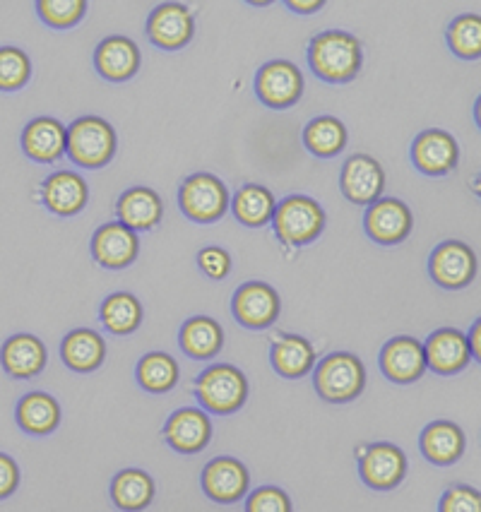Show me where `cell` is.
<instances>
[{
	"label": "cell",
	"mask_w": 481,
	"mask_h": 512,
	"mask_svg": "<svg viewBox=\"0 0 481 512\" xmlns=\"http://www.w3.org/2000/svg\"><path fill=\"white\" fill-rule=\"evenodd\" d=\"M138 44L128 37H109L94 51V68L109 82H126L140 70Z\"/></svg>",
	"instance_id": "cell-19"
},
{
	"label": "cell",
	"mask_w": 481,
	"mask_h": 512,
	"mask_svg": "<svg viewBox=\"0 0 481 512\" xmlns=\"http://www.w3.org/2000/svg\"><path fill=\"white\" fill-rule=\"evenodd\" d=\"M178 205L190 222L212 224L229 210V190L222 178L212 174H193L178 190Z\"/></svg>",
	"instance_id": "cell-6"
},
{
	"label": "cell",
	"mask_w": 481,
	"mask_h": 512,
	"mask_svg": "<svg viewBox=\"0 0 481 512\" xmlns=\"http://www.w3.org/2000/svg\"><path fill=\"white\" fill-rule=\"evenodd\" d=\"M39 17L53 29H70L87 13L85 0H41L37 3Z\"/></svg>",
	"instance_id": "cell-37"
},
{
	"label": "cell",
	"mask_w": 481,
	"mask_h": 512,
	"mask_svg": "<svg viewBox=\"0 0 481 512\" xmlns=\"http://www.w3.org/2000/svg\"><path fill=\"white\" fill-rule=\"evenodd\" d=\"M138 383L152 395L174 390L178 383V363L164 351H152L138 363Z\"/></svg>",
	"instance_id": "cell-34"
},
{
	"label": "cell",
	"mask_w": 481,
	"mask_h": 512,
	"mask_svg": "<svg viewBox=\"0 0 481 512\" xmlns=\"http://www.w3.org/2000/svg\"><path fill=\"white\" fill-rule=\"evenodd\" d=\"M364 226L366 234L380 246H397L412 234V212L397 198L376 200L368 205Z\"/></svg>",
	"instance_id": "cell-13"
},
{
	"label": "cell",
	"mask_w": 481,
	"mask_h": 512,
	"mask_svg": "<svg viewBox=\"0 0 481 512\" xmlns=\"http://www.w3.org/2000/svg\"><path fill=\"white\" fill-rule=\"evenodd\" d=\"M313 385H316L318 395L325 402H352L364 392L366 368L354 354L335 351V354L325 356L318 363L316 375H313Z\"/></svg>",
	"instance_id": "cell-4"
},
{
	"label": "cell",
	"mask_w": 481,
	"mask_h": 512,
	"mask_svg": "<svg viewBox=\"0 0 481 512\" xmlns=\"http://www.w3.org/2000/svg\"><path fill=\"white\" fill-rule=\"evenodd\" d=\"M17 484H20V469H17L13 457L0 452V498L13 496Z\"/></svg>",
	"instance_id": "cell-41"
},
{
	"label": "cell",
	"mask_w": 481,
	"mask_h": 512,
	"mask_svg": "<svg viewBox=\"0 0 481 512\" xmlns=\"http://www.w3.org/2000/svg\"><path fill=\"white\" fill-rule=\"evenodd\" d=\"M246 512H292V498L277 486H260L248 496Z\"/></svg>",
	"instance_id": "cell-38"
},
{
	"label": "cell",
	"mask_w": 481,
	"mask_h": 512,
	"mask_svg": "<svg viewBox=\"0 0 481 512\" xmlns=\"http://www.w3.org/2000/svg\"><path fill=\"white\" fill-rule=\"evenodd\" d=\"M275 207H277V200L275 195H272V190L265 186H258V183H248V186H243L239 193H236L234 202H231V210H234L236 219H239L241 224L253 226V229L270 224L272 214H275Z\"/></svg>",
	"instance_id": "cell-31"
},
{
	"label": "cell",
	"mask_w": 481,
	"mask_h": 512,
	"mask_svg": "<svg viewBox=\"0 0 481 512\" xmlns=\"http://www.w3.org/2000/svg\"><path fill=\"white\" fill-rule=\"evenodd\" d=\"M195 20L193 13L181 3L157 5L147 17V37L154 46L164 51H178L193 39Z\"/></svg>",
	"instance_id": "cell-10"
},
{
	"label": "cell",
	"mask_w": 481,
	"mask_h": 512,
	"mask_svg": "<svg viewBox=\"0 0 481 512\" xmlns=\"http://www.w3.org/2000/svg\"><path fill=\"white\" fill-rule=\"evenodd\" d=\"M361 61H364L361 41L354 34L340 32V29L318 34V37H313L311 46H308L311 70L320 80L332 82V85L352 82L359 75Z\"/></svg>",
	"instance_id": "cell-1"
},
{
	"label": "cell",
	"mask_w": 481,
	"mask_h": 512,
	"mask_svg": "<svg viewBox=\"0 0 481 512\" xmlns=\"http://www.w3.org/2000/svg\"><path fill=\"white\" fill-rule=\"evenodd\" d=\"M44 205L58 217H73V214L85 210L89 200L87 181L75 171H56L41 186Z\"/></svg>",
	"instance_id": "cell-20"
},
{
	"label": "cell",
	"mask_w": 481,
	"mask_h": 512,
	"mask_svg": "<svg viewBox=\"0 0 481 512\" xmlns=\"http://www.w3.org/2000/svg\"><path fill=\"white\" fill-rule=\"evenodd\" d=\"M361 481L373 491H393L407 474V457L393 443H376L361 450Z\"/></svg>",
	"instance_id": "cell-8"
},
{
	"label": "cell",
	"mask_w": 481,
	"mask_h": 512,
	"mask_svg": "<svg viewBox=\"0 0 481 512\" xmlns=\"http://www.w3.org/2000/svg\"><path fill=\"white\" fill-rule=\"evenodd\" d=\"M198 400L212 414H234L248 400V380L236 366L222 363L198 375Z\"/></svg>",
	"instance_id": "cell-5"
},
{
	"label": "cell",
	"mask_w": 481,
	"mask_h": 512,
	"mask_svg": "<svg viewBox=\"0 0 481 512\" xmlns=\"http://www.w3.org/2000/svg\"><path fill=\"white\" fill-rule=\"evenodd\" d=\"M65 152L82 169H102L116 154V130L99 116H82L65 130Z\"/></svg>",
	"instance_id": "cell-2"
},
{
	"label": "cell",
	"mask_w": 481,
	"mask_h": 512,
	"mask_svg": "<svg viewBox=\"0 0 481 512\" xmlns=\"http://www.w3.org/2000/svg\"><path fill=\"white\" fill-rule=\"evenodd\" d=\"M289 10H294V13L299 15H311V13H318L320 8H323V0H311V3H296V0H289Z\"/></svg>",
	"instance_id": "cell-42"
},
{
	"label": "cell",
	"mask_w": 481,
	"mask_h": 512,
	"mask_svg": "<svg viewBox=\"0 0 481 512\" xmlns=\"http://www.w3.org/2000/svg\"><path fill=\"white\" fill-rule=\"evenodd\" d=\"M231 308H234L236 320H239L243 327L265 330V327H270L279 318L282 301H279V294L270 287V284L248 282L236 289Z\"/></svg>",
	"instance_id": "cell-12"
},
{
	"label": "cell",
	"mask_w": 481,
	"mask_h": 512,
	"mask_svg": "<svg viewBox=\"0 0 481 512\" xmlns=\"http://www.w3.org/2000/svg\"><path fill=\"white\" fill-rule=\"evenodd\" d=\"M429 272L443 289H462L477 277V255L462 241H445L431 253Z\"/></svg>",
	"instance_id": "cell-9"
},
{
	"label": "cell",
	"mask_w": 481,
	"mask_h": 512,
	"mask_svg": "<svg viewBox=\"0 0 481 512\" xmlns=\"http://www.w3.org/2000/svg\"><path fill=\"white\" fill-rule=\"evenodd\" d=\"M457 159H460V147L453 135L445 130H424L412 142V162L426 176L450 174L455 171Z\"/></svg>",
	"instance_id": "cell-14"
},
{
	"label": "cell",
	"mask_w": 481,
	"mask_h": 512,
	"mask_svg": "<svg viewBox=\"0 0 481 512\" xmlns=\"http://www.w3.org/2000/svg\"><path fill=\"white\" fill-rule=\"evenodd\" d=\"M154 498V481L152 476L142 469H123L111 481V500L116 508L126 512L145 510Z\"/></svg>",
	"instance_id": "cell-30"
},
{
	"label": "cell",
	"mask_w": 481,
	"mask_h": 512,
	"mask_svg": "<svg viewBox=\"0 0 481 512\" xmlns=\"http://www.w3.org/2000/svg\"><path fill=\"white\" fill-rule=\"evenodd\" d=\"M438 512H481L479 491L472 486H453L443 493Z\"/></svg>",
	"instance_id": "cell-39"
},
{
	"label": "cell",
	"mask_w": 481,
	"mask_h": 512,
	"mask_svg": "<svg viewBox=\"0 0 481 512\" xmlns=\"http://www.w3.org/2000/svg\"><path fill=\"white\" fill-rule=\"evenodd\" d=\"M342 195L354 205H373L385 190V171L368 154H354L342 166Z\"/></svg>",
	"instance_id": "cell-11"
},
{
	"label": "cell",
	"mask_w": 481,
	"mask_h": 512,
	"mask_svg": "<svg viewBox=\"0 0 481 512\" xmlns=\"http://www.w3.org/2000/svg\"><path fill=\"white\" fill-rule=\"evenodd\" d=\"M380 371L393 383H414L426 373L424 347L414 337L390 339L380 351Z\"/></svg>",
	"instance_id": "cell-18"
},
{
	"label": "cell",
	"mask_w": 481,
	"mask_h": 512,
	"mask_svg": "<svg viewBox=\"0 0 481 512\" xmlns=\"http://www.w3.org/2000/svg\"><path fill=\"white\" fill-rule=\"evenodd\" d=\"M426 368L438 375H455L469 363L467 337L460 330H436L424 344Z\"/></svg>",
	"instance_id": "cell-21"
},
{
	"label": "cell",
	"mask_w": 481,
	"mask_h": 512,
	"mask_svg": "<svg viewBox=\"0 0 481 512\" xmlns=\"http://www.w3.org/2000/svg\"><path fill=\"white\" fill-rule=\"evenodd\" d=\"M448 46L457 58L474 61L481 56V17L467 13L455 17L448 27Z\"/></svg>",
	"instance_id": "cell-35"
},
{
	"label": "cell",
	"mask_w": 481,
	"mask_h": 512,
	"mask_svg": "<svg viewBox=\"0 0 481 512\" xmlns=\"http://www.w3.org/2000/svg\"><path fill=\"white\" fill-rule=\"evenodd\" d=\"M181 349L188 359L207 361L215 356L224 347V332L217 320L207 318V315H195L183 323L181 327Z\"/></svg>",
	"instance_id": "cell-26"
},
{
	"label": "cell",
	"mask_w": 481,
	"mask_h": 512,
	"mask_svg": "<svg viewBox=\"0 0 481 512\" xmlns=\"http://www.w3.org/2000/svg\"><path fill=\"white\" fill-rule=\"evenodd\" d=\"M272 368L282 375V378H304L316 366V351L311 342L299 335H284L279 337L272 347Z\"/></svg>",
	"instance_id": "cell-27"
},
{
	"label": "cell",
	"mask_w": 481,
	"mask_h": 512,
	"mask_svg": "<svg viewBox=\"0 0 481 512\" xmlns=\"http://www.w3.org/2000/svg\"><path fill=\"white\" fill-rule=\"evenodd\" d=\"M118 219L123 226L133 231H150L162 222L164 202L152 188L135 186L126 190L116 202Z\"/></svg>",
	"instance_id": "cell-22"
},
{
	"label": "cell",
	"mask_w": 481,
	"mask_h": 512,
	"mask_svg": "<svg viewBox=\"0 0 481 512\" xmlns=\"http://www.w3.org/2000/svg\"><path fill=\"white\" fill-rule=\"evenodd\" d=\"M22 150L39 164H53L65 154V125L56 118H34L22 133Z\"/></svg>",
	"instance_id": "cell-23"
},
{
	"label": "cell",
	"mask_w": 481,
	"mask_h": 512,
	"mask_svg": "<svg viewBox=\"0 0 481 512\" xmlns=\"http://www.w3.org/2000/svg\"><path fill=\"white\" fill-rule=\"evenodd\" d=\"M164 438L176 452L193 455L207 448L212 438V421L203 409L186 407L169 416L164 426Z\"/></svg>",
	"instance_id": "cell-17"
},
{
	"label": "cell",
	"mask_w": 481,
	"mask_h": 512,
	"mask_svg": "<svg viewBox=\"0 0 481 512\" xmlns=\"http://www.w3.org/2000/svg\"><path fill=\"white\" fill-rule=\"evenodd\" d=\"M61 356L65 366L77 373L97 371L106 359V342L94 330H73L63 339Z\"/></svg>",
	"instance_id": "cell-29"
},
{
	"label": "cell",
	"mask_w": 481,
	"mask_h": 512,
	"mask_svg": "<svg viewBox=\"0 0 481 512\" xmlns=\"http://www.w3.org/2000/svg\"><path fill=\"white\" fill-rule=\"evenodd\" d=\"M304 145L320 159L337 157L347 147V128L335 116H318L304 128Z\"/></svg>",
	"instance_id": "cell-32"
},
{
	"label": "cell",
	"mask_w": 481,
	"mask_h": 512,
	"mask_svg": "<svg viewBox=\"0 0 481 512\" xmlns=\"http://www.w3.org/2000/svg\"><path fill=\"white\" fill-rule=\"evenodd\" d=\"M275 234L287 246H308L323 234L325 212L313 198L306 195H289L275 207L272 214Z\"/></svg>",
	"instance_id": "cell-3"
},
{
	"label": "cell",
	"mask_w": 481,
	"mask_h": 512,
	"mask_svg": "<svg viewBox=\"0 0 481 512\" xmlns=\"http://www.w3.org/2000/svg\"><path fill=\"white\" fill-rule=\"evenodd\" d=\"M255 94L267 109H289L304 97V75L289 61H270L255 75Z\"/></svg>",
	"instance_id": "cell-7"
},
{
	"label": "cell",
	"mask_w": 481,
	"mask_h": 512,
	"mask_svg": "<svg viewBox=\"0 0 481 512\" xmlns=\"http://www.w3.org/2000/svg\"><path fill=\"white\" fill-rule=\"evenodd\" d=\"M465 433L453 421H433L424 428L419 438V448L424 457L438 467L455 464L465 455Z\"/></svg>",
	"instance_id": "cell-24"
},
{
	"label": "cell",
	"mask_w": 481,
	"mask_h": 512,
	"mask_svg": "<svg viewBox=\"0 0 481 512\" xmlns=\"http://www.w3.org/2000/svg\"><path fill=\"white\" fill-rule=\"evenodd\" d=\"M203 491L207 498L215 503L229 505L241 500L248 493V484H251V474L234 457H217L203 469Z\"/></svg>",
	"instance_id": "cell-16"
},
{
	"label": "cell",
	"mask_w": 481,
	"mask_h": 512,
	"mask_svg": "<svg viewBox=\"0 0 481 512\" xmlns=\"http://www.w3.org/2000/svg\"><path fill=\"white\" fill-rule=\"evenodd\" d=\"M17 424L32 436H49L61 424V407L46 392H29L17 404Z\"/></svg>",
	"instance_id": "cell-28"
},
{
	"label": "cell",
	"mask_w": 481,
	"mask_h": 512,
	"mask_svg": "<svg viewBox=\"0 0 481 512\" xmlns=\"http://www.w3.org/2000/svg\"><path fill=\"white\" fill-rule=\"evenodd\" d=\"M198 265L210 279H224L231 270V258L227 250L217 246H207L198 253Z\"/></svg>",
	"instance_id": "cell-40"
},
{
	"label": "cell",
	"mask_w": 481,
	"mask_h": 512,
	"mask_svg": "<svg viewBox=\"0 0 481 512\" xmlns=\"http://www.w3.org/2000/svg\"><path fill=\"white\" fill-rule=\"evenodd\" d=\"M102 323L114 335H130L142 323V306L133 294L118 291L111 294L102 306Z\"/></svg>",
	"instance_id": "cell-33"
},
{
	"label": "cell",
	"mask_w": 481,
	"mask_h": 512,
	"mask_svg": "<svg viewBox=\"0 0 481 512\" xmlns=\"http://www.w3.org/2000/svg\"><path fill=\"white\" fill-rule=\"evenodd\" d=\"M0 361L13 378H37L46 366V347L34 335H15L5 342Z\"/></svg>",
	"instance_id": "cell-25"
},
{
	"label": "cell",
	"mask_w": 481,
	"mask_h": 512,
	"mask_svg": "<svg viewBox=\"0 0 481 512\" xmlns=\"http://www.w3.org/2000/svg\"><path fill=\"white\" fill-rule=\"evenodd\" d=\"M479 332H481V325L474 323L472 332H469V337H467V347H472V356L477 361H479V356H481V351H479Z\"/></svg>",
	"instance_id": "cell-43"
},
{
	"label": "cell",
	"mask_w": 481,
	"mask_h": 512,
	"mask_svg": "<svg viewBox=\"0 0 481 512\" xmlns=\"http://www.w3.org/2000/svg\"><path fill=\"white\" fill-rule=\"evenodd\" d=\"M140 253V238L133 229L121 222H111L99 226L97 234L92 236V255L102 267L109 270H121L135 263Z\"/></svg>",
	"instance_id": "cell-15"
},
{
	"label": "cell",
	"mask_w": 481,
	"mask_h": 512,
	"mask_svg": "<svg viewBox=\"0 0 481 512\" xmlns=\"http://www.w3.org/2000/svg\"><path fill=\"white\" fill-rule=\"evenodd\" d=\"M32 77V63L25 51L15 46H3L0 49V92H17Z\"/></svg>",
	"instance_id": "cell-36"
}]
</instances>
